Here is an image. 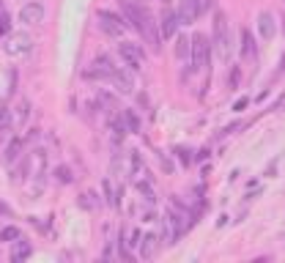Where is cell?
<instances>
[{
  "label": "cell",
  "mask_w": 285,
  "mask_h": 263,
  "mask_svg": "<svg viewBox=\"0 0 285 263\" xmlns=\"http://www.w3.org/2000/svg\"><path fill=\"white\" fill-rule=\"evenodd\" d=\"M118 52H121V58L126 61V66H129V71H140L143 66H146V52H143V47L140 44H134V42H124L121 39L118 42Z\"/></svg>",
  "instance_id": "cell-8"
},
{
  "label": "cell",
  "mask_w": 285,
  "mask_h": 263,
  "mask_svg": "<svg viewBox=\"0 0 285 263\" xmlns=\"http://www.w3.org/2000/svg\"><path fill=\"white\" fill-rule=\"evenodd\" d=\"M181 219H184V217L175 214V211H167V214L162 217V244L173 247L181 239V233H184V222Z\"/></svg>",
  "instance_id": "cell-3"
},
{
  "label": "cell",
  "mask_w": 285,
  "mask_h": 263,
  "mask_svg": "<svg viewBox=\"0 0 285 263\" xmlns=\"http://www.w3.org/2000/svg\"><path fill=\"white\" fill-rule=\"evenodd\" d=\"M44 14H47L44 3H39V0H28V3L20 8V22H25V25H39V22H44Z\"/></svg>",
  "instance_id": "cell-10"
},
{
  "label": "cell",
  "mask_w": 285,
  "mask_h": 263,
  "mask_svg": "<svg viewBox=\"0 0 285 263\" xmlns=\"http://www.w3.org/2000/svg\"><path fill=\"white\" fill-rule=\"evenodd\" d=\"M175 25H181V20H178V11H170L167 8L165 14H162V39H173L175 36Z\"/></svg>",
  "instance_id": "cell-14"
},
{
  "label": "cell",
  "mask_w": 285,
  "mask_h": 263,
  "mask_svg": "<svg viewBox=\"0 0 285 263\" xmlns=\"http://www.w3.org/2000/svg\"><path fill=\"white\" fill-rule=\"evenodd\" d=\"M211 8V0H181L178 3V20L181 25H192L197 17H203Z\"/></svg>",
  "instance_id": "cell-5"
},
{
  "label": "cell",
  "mask_w": 285,
  "mask_h": 263,
  "mask_svg": "<svg viewBox=\"0 0 285 263\" xmlns=\"http://www.w3.org/2000/svg\"><path fill=\"white\" fill-rule=\"evenodd\" d=\"M8 30H11V17L3 11L0 14V36H8Z\"/></svg>",
  "instance_id": "cell-27"
},
{
  "label": "cell",
  "mask_w": 285,
  "mask_h": 263,
  "mask_svg": "<svg viewBox=\"0 0 285 263\" xmlns=\"http://www.w3.org/2000/svg\"><path fill=\"white\" fill-rule=\"evenodd\" d=\"M28 118H30V102L22 99V104L17 107V126H25L28 124Z\"/></svg>",
  "instance_id": "cell-23"
},
{
  "label": "cell",
  "mask_w": 285,
  "mask_h": 263,
  "mask_svg": "<svg viewBox=\"0 0 285 263\" xmlns=\"http://www.w3.org/2000/svg\"><path fill=\"white\" fill-rule=\"evenodd\" d=\"M99 104H102V110H107V112L118 110V102H115V96H112V93H107V90H102V93H99Z\"/></svg>",
  "instance_id": "cell-22"
},
{
  "label": "cell",
  "mask_w": 285,
  "mask_h": 263,
  "mask_svg": "<svg viewBox=\"0 0 285 263\" xmlns=\"http://www.w3.org/2000/svg\"><path fill=\"white\" fill-rule=\"evenodd\" d=\"M105 203H110V206H118V200H115V189H112V184H110V178H105Z\"/></svg>",
  "instance_id": "cell-25"
},
{
  "label": "cell",
  "mask_w": 285,
  "mask_h": 263,
  "mask_svg": "<svg viewBox=\"0 0 285 263\" xmlns=\"http://www.w3.org/2000/svg\"><path fill=\"white\" fill-rule=\"evenodd\" d=\"M241 58H244V61H255V58H258L255 36H252L247 28H241Z\"/></svg>",
  "instance_id": "cell-13"
},
{
  "label": "cell",
  "mask_w": 285,
  "mask_h": 263,
  "mask_svg": "<svg viewBox=\"0 0 285 263\" xmlns=\"http://www.w3.org/2000/svg\"><path fill=\"white\" fill-rule=\"evenodd\" d=\"M140 236H143V233H140V230H132V233L126 236V244H129V247H140V241H137Z\"/></svg>",
  "instance_id": "cell-29"
},
{
  "label": "cell",
  "mask_w": 285,
  "mask_h": 263,
  "mask_svg": "<svg viewBox=\"0 0 285 263\" xmlns=\"http://www.w3.org/2000/svg\"><path fill=\"white\" fill-rule=\"evenodd\" d=\"M20 153H22V137H14L6 146V151H3V159H6L8 165H14V162L20 159Z\"/></svg>",
  "instance_id": "cell-16"
},
{
  "label": "cell",
  "mask_w": 285,
  "mask_h": 263,
  "mask_svg": "<svg viewBox=\"0 0 285 263\" xmlns=\"http://www.w3.org/2000/svg\"><path fill=\"white\" fill-rule=\"evenodd\" d=\"M258 33H261V39H263V42H271V39H274V33H277L274 17H271L269 11H261V14H258Z\"/></svg>",
  "instance_id": "cell-11"
},
{
  "label": "cell",
  "mask_w": 285,
  "mask_h": 263,
  "mask_svg": "<svg viewBox=\"0 0 285 263\" xmlns=\"http://www.w3.org/2000/svg\"><path fill=\"white\" fill-rule=\"evenodd\" d=\"M244 107H247V99H239V102H236V104H233V110H236V112H241V110H244Z\"/></svg>",
  "instance_id": "cell-32"
},
{
  "label": "cell",
  "mask_w": 285,
  "mask_h": 263,
  "mask_svg": "<svg viewBox=\"0 0 285 263\" xmlns=\"http://www.w3.org/2000/svg\"><path fill=\"white\" fill-rule=\"evenodd\" d=\"M55 178L58 181H61V184H71V181H74V175H71V170H69V167H58V170H55Z\"/></svg>",
  "instance_id": "cell-26"
},
{
  "label": "cell",
  "mask_w": 285,
  "mask_h": 263,
  "mask_svg": "<svg viewBox=\"0 0 285 263\" xmlns=\"http://www.w3.org/2000/svg\"><path fill=\"white\" fill-rule=\"evenodd\" d=\"M115 69H118L115 61H112L110 55H105V52H99V55L93 58V63H90L83 74L88 77V80H110V77L115 74Z\"/></svg>",
  "instance_id": "cell-4"
},
{
  "label": "cell",
  "mask_w": 285,
  "mask_h": 263,
  "mask_svg": "<svg viewBox=\"0 0 285 263\" xmlns=\"http://www.w3.org/2000/svg\"><path fill=\"white\" fill-rule=\"evenodd\" d=\"M110 80H112V85H115L121 93H134V77H132V71L115 69V74H112Z\"/></svg>",
  "instance_id": "cell-12"
},
{
  "label": "cell",
  "mask_w": 285,
  "mask_h": 263,
  "mask_svg": "<svg viewBox=\"0 0 285 263\" xmlns=\"http://www.w3.org/2000/svg\"><path fill=\"white\" fill-rule=\"evenodd\" d=\"M0 217H11V208H8L3 200H0Z\"/></svg>",
  "instance_id": "cell-31"
},
{
  "label": "cell",
  "mask_w": 285,
  "mask_h": 263,
  "mask_svg": "<svg viewBox=\"0 0 285 263\" xmlns=\"http://www.w3.org/2000/svg\"><path fill=\"white\" fill-rule=\"evenodd\" d=\"M156 159H159V165L165 167L167 173H170V170H173V165H170V162H167V156H165V153H162V151H156Z\"/></svg>",
  "instance_id": "cell-30"
},
{
  "label": "cell",
  "mask_w": 285,
  "mask_h": 263,
  "mask_svg": "<svg viewBox=\"0 0 285 263\" xmlns=\"http://www.w3.org/2000/svg\"><path fill=\"white\" fill-rule=\"evenodd\" d=\"M20 236H22L20 228H14V225H3L0 228V241H6V244H14Z\"/></svg>",
  "instance_id": "cell-21"
},
{
  "label": "cell",
  "mask_w": 285,
  "mask_h": 263,
  "mask_svg": "<svg viewBox=\"0 0 285 263\" xmlns=\"http://www.w3.org/2000/svg\"><path fill=\"white\" fill-rule=\"evenodd\" d=\"M156 241H159V239H156L153 233L143 236V241H140V258H146V261H148V258L156 252Z\"/></svg>",
  "instance_id": "cell-17"
},
{
  "label": "cell",
  "mask_w": 285,
  "mask_h": 263,
  "mask_svg": "<svg viewBox=\"0 0 285 263\" xmlns=\"http://www.w3.org/2000/svg\"><path fill=\"white\" fill-rule=\"evenodd\" d=\"M121 118H124V124H126V132L137 134V132H140V115H137V112L129 107V110H124V115H121Z\"/></svg>",
  "instance_id": "cell-19"
},
{
  "label": "cell",
  "mask_w": 285,
  "mask_h": 263,
  "mask_svg": "<svg viewBox=\"0 0 285 263\" xmlns=\"http://www.w3.org/2000/svg\"><path fill=\"white\" fill-rule=\"evenodd\" d=\"M77 203H80V208H85V211H96V208H99V200H96V192H93V189L83 192Z\"/></svg>",
  "instance_id": "cell-20"
},
{
  "label": "cell",
  "mask_w": 285,
  "mask_h": 263,
  "mask_svg": "<svg viewBox=\"0 0 285 263\" xmlns=\"http://www.w3.org/2000/svg\"><path fill=\"white\" fill-rule=\"evenodd\" d=\"M0 14H3V0H0Z\"/></svg>",
  "instance_id": "cell-35"
},
{
  "label": "cell",
  "mask_w": 285,
  "mask_h": 263,
  "mask_svg": "<svg viewBox=\"0 0 285 263\" xmlns=\"http://www.w3.org/2000/svg\"><path fill=\"white\" fill-rule=\"evenodd\" d=\"M239 83H241V66H230L228 88H230V90H239Z\"/></svg>",
  "instance_id": "cell-24"
},
{
  "label": "cell",
  "mask_w": 285,
  "mask_h": 263,
  "mask_svg": "<svg viewBox=\"0 0 285 263\" xmlns=\"http://www.w3.org/2000/svg\"><path fill=\"white\" fill-rule=\"evenodd\" d=\"M30 49H33V42H30L28 33H11L3 44V52L11 58H20V55H28Z\"/></svg>",
  "instance_id": "cell-9"
},
{
  "label": "cell",
  "mask_w": 285,
  "mask_h": 263,
  "mask_svg": "<svg viewBox=\"0 0 285 263\" xmlns=\"http://www.w3.org/2000/svg\"><path fill=\"white\" fill-rule=\"evenodd\" d=\"M118 8H121V14H124L126 25H129V28H134L137 33H143V36H146V30L153 25L151 14H148L146 8L140 6L137 0H121V3H118Z\"/></svg>",
  "instance_id": "cell-1"
},
{
  "label": "cell",
  "mask_w": 285,
  "mask_h": 263,
  "mask_svg": "<svg viewBox=\"0 0 285 263\" xmlns=\"http://www.w3.org/2000/svg\"><path fill=\"white\" fill-rule=\"evenodd\" d=\"M0 126H11V110L6 104H0Z\"/></svg>",
  "instance_id": "cell-28"
},
{
  "label": "cell",
  "mask_w": 285,
  "mask_h": 263,
  "mask_svg": "<svg viewBox=\"0 0 285 263\" xmlns=\"http://www.w3.org/2000/svg\"><path fill=\"white\" fill-rule=\"evenodd\" d=\"M33 255V247H30L28 241H25V239H17L14 241V249H11V258H14V261H25V258H30Z\"/></svg>",
  "instance_id": "cell-15"
},
{
  "label": "cell",
  "mask_w": 285,
  "mask_h": 263,
  "mask_svg": "<svg viewBox=\"0 0 285 263\" xmlns=\"http://www.w3.org/2000/svg\"><path fill=\"white\" fill-rule=\"evenodd\" d=\"M96 20H99V28H102V33L105 36H110V39H121V36L126 33V20L121 14H115V11H107V8H102L96 14Z\"/></svg>",
  "instance_id": "cell-2"
},
{
  "label": "cell",
  "mask_w": 285,
  "mask_h": 263,
  "mask_svg": "<svg viewBox=\"0 0 285 263\" xmlns=\"http://www.w3.org/2000/svg\"><path fill=\"white\" fill-rule=\"evenodd\" d=\"M8 132H11V126H0V143L8 137Z\"/></svg>",
  "instance_id": "cell-33"
},
{
  "label": "cell",
  "mask_w": 285,
  "mask_h": 263,
  "mask_svg": "<svg viewBox=\"0 0 285 263\" xmlns=\"http://www.w3.org/2000/svg\"><path fill=\"white\" fill-rule=\"evenodd\" d=\"M209 61H211V44L203 33L192 36V69L203 71L209 69Z\"/></svg>",
  "instance_id": "cell-6"
},
{
  "label": "cell",
  "mask_w": 285,
  "mask_h": 263,
  "mask_svg": "<svg viewBox=\"0 0 285 263\" xmlns=\"http://www.w3.org/2000/svg\"><path fill=\"white\" fill-rule=\"evenodd\" d=\"M206 156H209V151L203 148V151H197V153H195V162H203V159H206Z\"/></svg>",
  "instance_id": "cell-34"
},
{
  "label": "cell",
  "mask_w": 285,
  "mask_h": 263,
  "mask_svg": "<svg viewBox=\"0 0 285 263\" xmlns=\"http://www.w3.org/2000/svg\"><path fill=\"white\" fill-rule=\"evenodd\" d=\"M214 49H217V55L222 58V61H228V55H230V33H228V20H225V14H217V20H214Z\"/></svg>",
  "instance_id": "cell-7"
},
{
  "label": "cell",
  "mask_w": 285,
  "mask_h": 263,
  "mask_svg": "<svg viewBox=\"0 0 285 263\" xmlns=\"http://www.w3.org/2000/svg\"><path fill=\"white\" fill-rule=\"evenodd\" d=\"M189 52H192V39H187V36H175V58L187 61Z\"/></svg>",
  "instance_id": "cell-18"
}]
</instances>
